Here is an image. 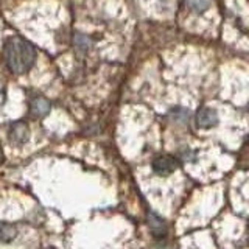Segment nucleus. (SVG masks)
<instances>
[{
  "label": "nucleus",
  "mask_w": 249,
  "mask_h": 249,
  "mask_svg": "<svg viewBox=\"0 0 249 249\" xmlns=\"http://www.w3.org/2000/svg\"><path fill=\"white\" fill-rule=\"evenodd\" d=\"M30 137V131L28 126L25 123H14L11 129H10V139L13 140L14 143H25Z\"/></svg>",
  "instance_id": "39448f33"
},
{
  "label": "nucleus",
  "mask_w": 249,
  "mask_h": 249,
  "mask_svg": "<svg viewBox=\"0 0 249 249\" xmlns=\"http://www.w3.org/2000/svg\"><path fill=\"white\" fill-rule=\"evenodd\" d=\"M49 249H53V248H49Z\"/></svg>",
  "instance_id": "4468645a"
},
{
  "label": "nucleus",
  "mask_w": 249,
  "mask_h": 249,
  "mask_svg": "<svg viewBox=\"0 0 249 249\" xmlns=\"http://www.w3.org/2000/svg\"><path fill=\"white\" fill-rule=\"evenodd\" d=\"M196 123H198V126L202 128V129L213 128L215 124L218 123L216 111L212 107H201L199 111L196 112Z\"/></svg>",
  "instance_id": "7ed1b4c3"
},
{
  "label": "nucleus",
  "mask_w": 249,
  "mask_h": 249,
  "mask_svg": "<svg viewBox=\"0 0 249 249\" xmlns=\"http://www.w3.org/2000/svg\"><path fill=\"white\" fill-rule=\"evenodd\" d=\"M179 158H181L182 162H196L198 160V153L185 146V148H182L181 151H179Z\"/></svg>",
  "instance_id": "1a4fd4ad"
},
{
  "label": "nucleus",
  "mask_w": 249,
  "mask_h": 249,
  "mask_svg": "<svg viewBox=\"0 0 249 249\" xmlns=\"http://www.w3.org/2000/svg\"><path fill=\"white\" fill-rule=\"evenodd\" d=\"M148 226H150V231L154 237H163L167 233V226H165V221L162 220L160 216H158L156 213H150L148 215Z\"/></svg>",
  "instance_id": "423d86ee"
},
{
  "label": "nucleus",
  "mask_w": 249,
  "mask_h": 249,
  "mask_svg": "<svg viewBox=\"0 0 249 249\" xmlns=\"http://www.w3.org/2000/svg\"><path fill=\"white\" fill-rule=\"evenodd\" d=\"M170 119L178 122V123H184L185 124L190 119V112L187 111L185 107H173V109H171V112H170Z\"/></svg>",
  "instance_id": "6e6552de"
},
{
  "label": "nucleus",
  "mask_w": 249,
  "mask_h": 249,
  "mask_svg": "<svg viewBox=\"0 0 249 249\" xmlns=\"http://www.w3.org/2000/svg\"><path fill=\"white\" fill-rule=\"evenodd\" d=\"M153 249H168L167 246H163V245H158V246H154Z\"/></svg>",
  "instance_id": "f8f14e48"
},
{
  "label": "nucleus",
  "mask_w": 249,
  "mask_h": 249,
  "mask_svg": "<svg viewBox=\"0 0 249 249\" xmlns=\"http://www.w3.org/2000/svg\"><path fill=\"white\" fill-rule=\"evenodd\" d=\"M16 229L10 224H0V238H3L6 241H10L14 235H16Z\"/></svg>",
  "instance_id": "9d476101"
},
{
  "label": "nucleus",
  "mask_w": 249,
  "mask_h": 249,
  "mask_svg": "<svg viewBox=\"0 0 249 249\" xmlns=\"http://www.w3.org/2000/svg\"><path fill=\"white\" fill-rule=\"evenodd\" d=\"M2 97H3V93H2V88H0V101H2Z\"/></svg>",
  "instance_id": "ddd939ff"
},
{
  "label": "nucleus",
  "mask_w": 249,
  "mask_h": 249,
  "mask_svg": "<svg viewBox=\"0 0 249 249\" xmlns=\"http://www.w3.org/2000/svg\"><path fill=\"white\" fill-rule=\"evenodd\" d=\"M75 45H76L80 50H88L89 47H90V41H89V37H88V36H84V35H76V36H75Z\"/></svg>",
  "instance_id": "9b49d317"
},
{
  "label": "nucleus",
  "mask_w": 249,
  "mask_h": 249,
  "mask_svg": "<svg viewBox=\"0 0 249 249\" xmlns=\"http://www.w3.org/2000/svg\"><path fill=\"white\" fill-rule=\"evenodd\" d=\"M30 112L33 117H36V119H39V117H45L50 112V101L44 97L33 98L30 103Z\"/></svg>",
  "instance_id": "20e7f679"
},
{
  "label": "nucleus",
  "mask_w": 249,
  "mask_h": 249,
  "mask_svg": "<svg viewBox=\"0 0 249 249\" xmlns=\"http://www.w3.org/2000/svg\"><path fill=\"white\" fill-rule=\"evenodd\" d=\"M178 165H179V162L176 160V158H173V156H168V154L158 156V158H154L153 162H151L153 171L156 175H159V176H168L171 173H175Z\"/></svg>",
  "instance_id": "f03ea898"
},
{
  "label": "nucleus",
  "mask_w": 249,
  "mask_h": 249,
  "mask_svg": "<svg viewBox=\"0 0 249 249\" xmlns=\"http://www.w3.org/2000/svg\"><path fill=\"white\" fill-rule=\"evenodd\" d=\"M3 58L14 75H23L36 62V50L28 41L19 36H10L3 44Z\"/></svg>",
  "instance_id": "f257e3e1"
},
{
  "label": "nucleus",
  "mask_w": 249,
  "mask_h": 249,
  "mask_svg": "<svg viewBox=\"0 0 249 249\" xmlns=\"http://www.w3.org/2000/svg\"><path fill=\"white\" fill-rule=\"evenodd\" d=\"M212 5V0H185V6L193 13H204Z\"/></svg>",
  "instance_id": "0eeeda50"
}]
</instances>
